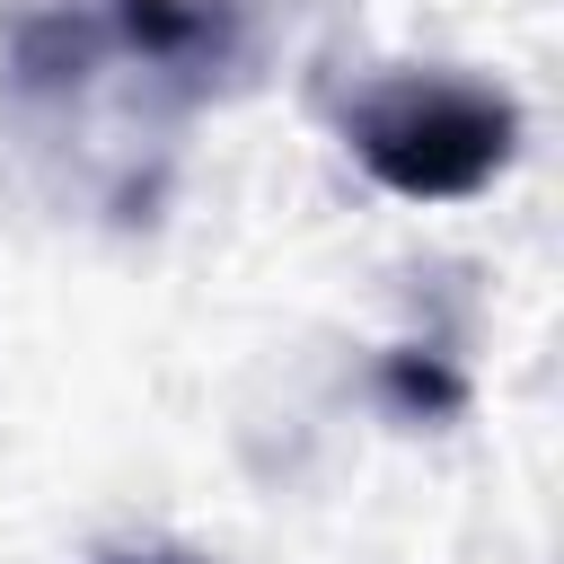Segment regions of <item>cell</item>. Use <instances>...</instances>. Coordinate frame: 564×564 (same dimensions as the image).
Returning <instances> with one entry per match:
<instances>
[{"label":"cell","mask_w":564,"mask_h":564,"mask_svg":"<svg viewBox=\"0 0 564 564\" xmlns=\"http://www.w3.org/2000/svg\"><path fill=\"white\" fill-rule=\"evenodd\" d=\"M344 141L388 194L458 203V194H476V185H494L511 167L520 106L502 88H476V79L405 70V79H379V88H361L344 106Z\"/></svg>","instance_id":"6da1fadb"},{"label":"cell","mask_w":564,"mask_h":564,"mask_svg":"<svg viewBox=\"0 0 564 564\" xmlns=\"http://www.w3.org/2000/svg\"><path fill=\"white\" fill-rule=\"evenodd\" d=\"M388 388H397L405 405H458V379H449V370H432V361H397V370H388Z\"/></svg>","instance_id":"7a4b0ae2"},{"label":"cell","mask_w":564,"mask_h":564,"mask_svg":"<svg viewBox=\"0 0 564 564\" xmlns=\"http://www.w3.org/2000/svg\"><path fill=\"white\" fill-rule=\"evenodd\" d=\"M115 564H194V555H115Z\"/></svg>","instance_id":"3957f363"}]
</instances>
